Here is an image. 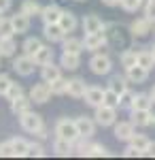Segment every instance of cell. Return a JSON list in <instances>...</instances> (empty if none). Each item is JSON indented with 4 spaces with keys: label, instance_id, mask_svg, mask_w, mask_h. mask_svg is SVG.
<instances>
[{
    "label": "cell",
    "instance_id": "obj_19",
    "mask_svg": "<svg viewBox=\"0 0 155 160\" xmlns=\"http://www.w3.org/2000/svg\"><path fill=\"white\" fill-rule=\"evenodd\" d=\"M11 22H13V28H15V34H26L30 30V17L24 11L11 15Z\"/></svg>",
    "mask_w": 155,
    "mask_h": 160
},
{
    "label": "cell",
    "instance_id": "obj_33",
    "mask_svg": "<svg viewBox=\"0 0 155 160\" xmlns=\"http://www.w3.org/2000/svg\"><path fill=\"white\" fill-rule=\"evenodd\" d=\"M11 143H13V148H15L17 158H24V156H28V148H30V143H28L26 139H21V137H13Z\"/></svg>",
    "mask_w": 155,
    "mask_h": 160
},
{
    "label": "cell",
    "instance_id": "obj_9",
    "mask_svg": "<svg viewBox=\"0 0 155 160\" xmlns=\"http://www.w3.org/2000/svg\"><path fill=\"white\" fill-rule=\"evenodd\" d=\"M81 28H83L85 34H94V32H106V24L98 17V15H85L83 22H81Z\"/></svg>",
    "mask_w": 155,
    "mask_h": 160
},
{
    "label": "cell",
    "instance_id": "obj_55",
    "mask_svg": "<svg viewBox=\"0 0 155 160\" xmlns=\"http://www.w3.org/2000/svg\"><path fill=\"white\" fill-rule=\"evenodd\" d=\"M143 2H149V0H143Z\"/></svg>",
    "mask_w": 155,
    "mask_h": 160
},
{
    "label": "cell",
    "instance_id": "obj_36",
    "mask_svg": "<svg viewBox=\"0 0 155 160\" xmlns=\"http://www.w3.org/2000/svg\"><path fill=\"white\" fill-rule=\"evenodd\" d=\"M119 7L123 9V11H128V13H136V11H140V9L144 7V2L143 0H121Z\"/></svg>",
    "mask_w": 155,
    "mask_h": 160
},
{
    "label": "cell",
    "instance_id": "obj_12",
    "mask_svg": "<svg viewBox=\"0 0 155 160\" xmlns=\"http://www.w3.org/2000/svg\"><path fill=\"white\" fill-rule=\"evenodd\" d=\"M134 132H136V126H134L132 120L115 124V139H117V141H125V143H128L132 137H134Z\"/></svg>",
    "mask_w": 155,
    "mask_h": 160
},
{
    "label": "cell",
    "instance_id": "obj_39",
    "mask_svg": "<svg viewBox=\"0 0 155 160\" xmlns=\"http://www.w3.org/2000/svg\"><path fill=\"white\" fill-rule=\"evenodd\" d=\"M104 105H113V107L119 109V92L106 88V90H104Z\"/></svg>",
    "mask_w": 155,
    "mask_h": 160
},
{
    "label": "cell",
    "instance_id": "obj_29",
    "mask_svg": "<svg viewBox=\"0 0 155 160\" xmlns=\"http://www.w3.org/2000/svg\"><path fill=\"white\" fill-rule=\"evenodd\" d=\"M136 60H138V51H136V49H123L119 53V62H121V66H123V68L134 66Z\"/></svg>",
    "mask_w": 155,
    "mask_h": 160
},
{
    "label": "cell",
    "instance_id": "obj_7",
    "mask_svg": "<svg viewBox=\"0 0 155 160\" xmlns=\"http://www.w3.org/2000/svg\"><path fill=\"white\" fill-rule=\"evenodd\" d=\"M51 96H53V94H51V86H49L47 81L34 83L32 90H30V98H32V102H36V105H45Z\"/></svg>",
    "mask_w": 155,
    "mask_h": 160
},
{
    "label": "cell",
    "instance_id": "obj_18",
    "mask_svg": "<svg viewBox=\"0 0 155 160\" xmlns=\"http://www.w3.org/2000/svg\"><path fill=\"white\" fill-rule=\"evenodd\" d=\"M130 120L134 122V126H138V128L151 126V109H132Z\"/></svg>",
    "mask_w": 155,
    "mask_h": 160
},
{
    "label": "cell",
    "instance_id": "obj_17",
    "mask_svg": "<svg viewBox=\"0 0 155 160\" xmlns=\"http://www.w3.org/2000/svg\"><path fill=\"white\" fill-rule=\"evenodd\" d=\"M60 66L64 71H77L81 66V53H70V51H62L60 56Z\"/></svg>",
    "mask_w": 155,
    "mask_h": 160
},
{
    "label": "cell",
    "instance_id": "obj_1",
    "mask_svg": "<svg viewBox=\"0 0 155 160\" xmlns=\"http://www.w3.org/2000/svg\"><path fill=\"white\" fill-rule=\"evenodd\" d=\"M55 137L60 139H66V141H77L79 139V128H77V122L70 120V118H60L55 122Z\"/></svg>",
    "mask_w": 155,
    "mask_h": 160
},
{
    "label": "cell",
    "instance_id": "obj_5",
    "mask_svg": "<svg viewBox=\"0 0 155 160\" xmlns=\"http://www.w3.org/2000/svg\"><path fill=\"white\" fill-rule=\"evenodd\" d=\"M13 71L19 75V77H30V75L34 73L36 68V62L32 56H28V53H21V56H17L15 60H13Z\"/></svg>",
    "mask_w": 155,
    "mask_h": 160
},
{
    "label": "cell",
    "instance_id": "obj_8",
    "mask_svg": "<svg viewBox=\"0 0 155 160\" xmlns=\"http://www.w3.org/2000/svg\"><path fill=\"white\" fill-rule=\"evenodd\" d=\"M151 28H153V22L143 15V17H136V19L130 24V32H132L134 38H143V37H147V34L151 32Z\"/></svg>",
    "mask_w": 155,
    "mask_h": 160
},
{
    "label": "cell",
    "instance_id": "obj_51",
    "mask_svg": "<svg viewBox=\"0 0 155 160\" xmlns=\"http://www.w3.org/2000/svg\"><path fill=\"white\" fill-rule=\"evenodd\" d=\"M149 96H151V98H153V102H155V86L151 88V92H149Z\"/></svg>",
    "mask_w": 155,
    "mask_h": 160
},
{
    "label": "cell",
    "instance_id": "obj_38",
    "mask_svg": "<svg viewBox=\"0 0 155 160\" xmlns=\"http://www.w3.org/2000/svg\"><path fill=\"white\" fill-rule=\"evenodd\" d=\"M11 34H15V28H13V22L11 17H0V37H11Z\"/></svg>",
    "mask_w": 155,
    "mask_h": 160
},
{
    "label": "cell",
    "instance_id": "obj_54",
    "mask_svg": "<svg viewBox=\"0 0 155 160\" xmlns=\"http://www.w3.org/2000/svg\"><path fill=\"white\" fill-rule=\"evenodd\" d=\"M77 2H85V0H77Z\"/></svg>",
    "mask_w": 155,
    "mask_h": 160
},
{
    "label": "cell",
    "instance_id": "obj_21",
    "mask_svg": "<svg viewBox=\"0 0 155 160\" xmlns=\"http://www.w3.org/2000/svg\"><path fill=\"white\" fill-rule=\"evenodd\" d=\"M60 77H62V66H55L53 62L40 66V79H43V81L51 83V81H55V79H60Z\"/></svg>",
    "mask_w": 155,
    "mask_h": 160
},
{
    "label": "cell",
    "instance_id": "obj_37",
    "mask_svg": "<svg viewBox=\"0 0 155 160\" xmlns=\"http://www.w3.org/2000/svg\"><path fill=\"white\" fill-rule=\"evenodd\" d=\"M134 92H132L130 88L125 90V92H121L119 94V109H132V102H134Z\"/></svg>",
    "mask_w": 155,
    "mask_h": 160
},
{
    "label": "cell",
    "instance_id": "obj_20",
    "mask_svg": "<svg viewBox=\"0 0 155 160\" xmlns=\"http://www.w3.org/2000/svg\"><path fill=\"white\" fill-rule=\"evenodd\" d=\"M15 51H17L15 34H11V37H0V56L2 58H13Z\"/></svg>",
    "mask_w": 155,
    "mask_h": 160
},
{
    "label": "cell",
    "instance_id": "obj_22",
    "mask_svg": "<svg viewBox=\"0 0 155 160\" xmlns=\"http://www.w3.org/2000/svg\"><path fill=\"white\" fill-rule=\"evenodd\" d=\"M32 109V98L30 96H26V94H21L19 98H15V100H11V111L19 118L21 113H26V111H30Z\"/></svg>",
    "mask_w": 155,
    "mask_h": 160
},
{
    "label": "cell",
    "instance_id": "obj_24",
    "mask_svg": "<svg viewBox=\"0 0 155 160\" xmlns=\"http://www.w3.org/2000/svg\"><path fill=\"white\" fill-rule=\"evenodd\" d=\"M60 26L64 28V32L66 34H70V32H74L77 30V26H79V19H77V15L72 11H64L60 17Z\"/></svg>",
    "mask_w": 155,
    "mask_h": 160
},
{
    "label": "cell",
    "instance_id": "obj_3",
    "mask_svg": "<svg viewBox=\"0 0 155 160\" xmlns=\"http://www.w3.org/2000/svg\"><path fill=\"white\" fill-rule=\"evenodd\" d=\"M19 126L24 128L26 132H30V135H36L43 126H45V122H43V115L40 113H36V111H26V113H21L19 115Z\"/></svg>",
    "mask_w": 155,
    "mask_h": 160
},
{
    "label": "cell",
    "instance_id": "obj_23",
    "mask_svg": "<svg viewBox=\"0 0 155 160\" xmlns=\"http://www.w3.org/2000/svg\"><path fill=\"white\" fill-rule=\"evenodd\" d=\"M62 49H64V51H70V53H81V51L85 49L83 38H77V37L66 34V38L62 41Z\"/></svg>",
    "mask_w": 155,
    "mask_h": 160
},
{
    "label": "cell",
    "instance_id": "obj_10",
    "mask_svg": "<svg viewBox=\"0 0 155 160\" xmlns=\"http://www.w3.org/2000/svg\"><path fill=\"white\" fill-rule=\"evenodd\" d=\"M74 122H77V128H79V135H81V137H87V139H92V137L96 135V126H98V122H96L94 118L79 115Z\"/></svg>",
    "mask_w": 155,
    "mask_h": 160
},
{
    "label": "cell",
    "instance_id": "obj_52",
    "mask_svg": "<svg viewBox=\"0 0 155 160\" xmlns=\"http://www.w3.org/2000/svg\"><path fill=\"white\" fill-rule=\"evenodd\" d=\"M151 126H155V113H151Z\"/></svg>",
    "mask_w": 155,
    "mask_h": 160
},
{
    "label": "cell",
    "instance_id": "obj_48",
    "mask_svg": "<svg viewBox=\"0 0 155 160\" xmlns=\"http://www.w3.org/2000/svg\"><path fill=\"white\" fill-rule=\"evenodd\" d=\"M36 139H40V141H45V139H47L49 137V132H47V128H45V126H43V128H40V130H38V132H36Z\"/></svg>",
    "mask_w": 155,
    "mask_h": 160
},
{
    "label": "cell",
    "instance_id": "obj_40",
    "mask_svg": "<svg viewBox=\"0 0 155 160\" xmlns=\"http://www.w3.org/2000/svg\"><path fill=\"white\" fill-rule=\"evenodd\" d=\"M0 158H17V154H15V148H13L11 141H4V143H0Z\"/></svg>",
    "mask_w": 155,
    "mask_h": 160
},
{
    "label": "cell",
    "instance_id": "obj_28",
    "mask_svg": "<svg viewBox=\"0 0 155 160\" xmlns=\"http://www.w3.org/2000/svg\"><path fill=\"white\" fill-rule=\"evenodd\" d=\"M128 77H123V75H110V81H108V88L110 90H115V92H125L128 90Z\"/></svg>",
    "mask_w": 155,
    "mask_h": 160
},
{
    "label": "cell",
    "instance_id": "obj_11",
    "mask_svg": "<svg viewBox=\"0 0 155 160\" xmlns=\"http://www.w3.org/2000/svg\"><path fill=\"white\" fill-rule=\"evenodd\" d=\"M85 105L87 107H100V105H104V90L98 86H87V92H85Z\"/></svg>",
    "mask_w": 155,
    "mask_h": 160
},
{
    "label": "cell",
    "instance_id": "obj_50",
    "mask_svg": "<svg viewBox=\"0 0 155 160\" xmlns=\"http://www.w3.org/2000/svg\"><path fill=\"white\" fill-rule=\"evenodd\" d=\"M121 0H102V4H106V7H119Z\"/></svg>",
    "mask_w": 155,
    "mask_h": 160
},
{
    "label": "cell",
    "instance_id": "obj_26",
    "mask_svg": "<svg viewBox=\"0 0 155 160\" xmlns=\"http://www.w3.org/2000/svg\"><path fill=\"white\" fill-rule=\"evenodd\" d=\"M53 152H55V156H70L72 152H74L72 141H66V139L55 137V141H53Z\"/></svg>",
    "mask_w": 155,
    "mask_h": 160
},
{
    "label": "cell",
    "instance_id": "obj_13",
    "mask_svg": "<svg viewBox=\"0 0 155 160\" xmlns=\"http://www.w3.org/2000/svg\"><path fill=\"white\" fill-rule=\"evenodd\" d=\"M62 13H64L62 7H58V4H47V7H43L40 19H43V24H60Z\"/></svg>",
    "mask_w": 155,
    "mask_h": 160
},
{
    "label": "cell",
    "instance_id": "obj_53",
    "mask_svg": "<svg viewBox=\"0 0 155 160\" xmlns=\"http://www.w3.org/2000/svg\"><path fill=\"white\" fill-rule=\"evenodd\" d=\"M151 53H153V58H155V43L151 45Z\"/></svg>",
    "mask_w": 155,
    "mask_h": 160
},
{
    "label": "cell",
    "instance_id": "obj_56",
    "mask_svg": "<svg viewBox=\"0 0 155 160\" xmlns=\"http://www.w3.org/2000/svg\"><path fill=\"white\" fill-rule=\"evenodd\" d=\"M0 17H2V11H0Z\"/></svg>",
    "mask_w": 155,
    "mask_h": 160
},
{
    "label": "cell",
    "instance_id": "obj_45",
    "mask_svg": "<svg viewBox=\"0 0 155 160\" xmlns=\"http://www.w3.org/2000/svg\"><path fill=\"white\" fill-rule=\"evenodd\" d=\"M144 17H149L151 22L155 24V0H149V2H144Z\"/></svg>",
    "mask_w": 155,
    "mask_h": 160
},
{
    "label": "cell",
    "instance_id": "obj_49",
    "mask_svg": "<svg viewBox=\"0 0 155 160\" xmlns=\"http://www.w3.org/2000/svg\"><path fill=\"white\" fill-rule=\"evenodd\" d=\"M144 156L155 158V141H151V143H149V148H147V152H144Z\"/></svg>",
    "mask_w": 155,
    "mask_h": 160
},
{
    "label": "cell",
    "instance_id": "obj_34",
    "mask_svg": "<svg viewBox=\"0 0 155 160\" xmlns=\"http://www.w3.org/2000/svg\"><path fill=\"white\" fill-rule=\"evenodd\" d=\"M128 143H130L132 148H136V149H140V152H147V148H149V143H151V141H149V137L147 135H136V132H134V137H132L130 141H128Z\"/></svg>",
    "mask_w": 155,
    "mask_h": 160
},
{
    "label": "cell",
    "instance_id": "obj_25",
    "mask_svg": "<svg viewBox=\"0 0 155 160\" xmlns=\"http://www.w3.org/2000/svg\"><path fill=\"white\" fill-rule=\"evenodd\" d=\"M32 58H34L36 66H45V64H49V62H53V49H51L49 45H43Z\"/></svg>",
    "mask_w": 155,
    "mask_h": 160
},
{
    "label": "cell",
    "instance_id": "obj_44",
    "mask_svg": "<svg viewBox=\"0 0 155 160\" xmlns=\"http://www.w3.org/2000/svg\"><path fill=\"white\" fill-rule=\"evenodd\" d=\"M11 83H13V79L9 77V75L0 73V96H7V92H9Z\"/></svg>",
    "mask_w": 155,
    "mask_h": 160
},
{
    "label": "cell",
    "instance_id": "obj_27",
    "mask_svg": "<svg viewBox=\"0 0 155 160\" xmlns=\"http://www.w3.org/2000/svg\"><path fill=\"white\" fill-rule=\"evenodd\" d=\"M155 102L153 98L149 96V94H144V92H140V94H136L134 96V102H132V109H151ZM130 109V111H132Z\"/></svg>",
    "mask_w": 155,
    "mask_h": 160
},
{
    "label": "cell",
    "instance_id": "obj_15",
    "mask_svg": "<svg viewBox=\"0 0 155 160\" xmlns=\"http://www.w3.org/2000/svg\"><path fill=\"white\" fill-rule=\"evenodd\" d=\"M43 34H45V38L49 43H62L66 38V32H64V28L60 24H45Z\"/></svg>",
    "mask_w": 155,
    "mask_h": 160
},
{
    "label": "cell",
    "instance_id": "obj_2",
    "mask_svg": "<svg viewBox=\"0 0 155 160\" xmlns=\"http://www.w3.org/2000/svg\"><path fill=\"white\" fill-rule=\"evenodd\" d=\"M89 71H92L94 75H100V77L110 75V71H113V60L108 58L106 53L96 51L94 56L89 58Z\"/></svg>",
    "mask_w": 155,
    "mask_h": 160
},
{
    "label": "cell",
    "instance_id": "obj_14",
    "mask_svg": "<svg viewBox=\"0 0 155 160\" xmlns=\"http://www.w3.org/2000/svg\"><path fill=\"white\" fill-rule=\"evenodd\" d=\"M85 92H87L85 79H81V77H72V79H68V90H66L68 96H72V98H83Z\"/></svg>",
    "mask_w": 155,
    "mask_h": 160
},
{
    "label": "cell",
    "instance_id": "obj_16",
    "mask_svg": "<svg viewBox=\"0 0 155 160\" xmlns=\"http://www.w3.org/2000/svg\"><path fill=\"white\" fill-rule=\"evenodd\" d=\"M125 77L130 79L132 83H144L149 79V68H144L140 64H134L130 68H125Z\"/></svg>",
    "mask_w": 155,
    "mask_h": 160
},
{
    "label": "cell",
    "instance_id": "obj_31",
    "mask_svg": "<svg viewBox=\"0 0 155 160\" xmlns=\"http://www.w3.org/2000/svg\"><path fill=\"white\" fill-rule=\"evenodd\" d=\"M136 64H140V66H144V68H153L155 66V58L153 53H151V49H140L138 51V60H136Z\"/></svg>",
    "mask_w": 155,
    "mask_h": 160
},
{
    "label": "cell",
    "instance_id": "obj_42",
    "mask_svg": "<svg viewBox=\"0 0 155 160\" xmlns=\"http://www.w3.org/2000/svg\"><path fill=\"white\" fill-rule=\"evenodd\" d=\"M21 94H24V88L19 86V83H11V88H9V92H7V96H4V98H7L9 102H11V100L19 98Z\"/></svg>",
    "mask_w": 155,
    "mask_h": 160
},
{
    "label": "cell",
    "instance_id": "obj_30",
    "mask_svg": "<svg viewBox=\"0 0 155 160\" xmlns=\"http://www.w3.org/2000/svg\"><path fill=\"white\" fill-rule=\"evenodd\" d=\"M40 47H43V43H40V38H36V37H28L24 43H21V49H24V53H28V56H34Z\"/></svg>",
    "mask_w": 155,
    "mask_h": 160
},
{
    "label": "cell",
    "instance_id": "obj_35",
    "mask_svg": "<svg viewBox=\"0 0 155 160\" xmlns=\"http://www.w3.org/2000/svg\"><path fill=\"white\" fill-rule=\"evenodd\" d=\"M49 86H51V94H53V96H62V94H66V90H68V79L60 77V79L51 81Z\"/></svg>",
    "mask_w": 155,
    "mask_h": 160
},
{
    "label": "cell",
    "instance_id": "obj_6",
    "mask_svg": "<svg viewBox=\"0 0 155 160\" xmlns=\"http://www.w3.org/2000/svg\"><path fill=\"white\" fill-rule=\"evenodd\" d=\"M83 45L85 51H100V49H106L108 47V38L106 32H94V34H85L83 37Z\"/></svg>",
    "mask_w": 155,
    "mask_h": 160
},
{
    "label": "cell",
    "instance_id": "obj_46",
    "mask_svg": "<svg viewBox=\"0 0 155 160\" xmlns=\"http://www.w3.org/2000/svg\"><path fill=\"white\" fill-rule=\"evenodd\" d=\"M123 156H125V158H134V156H144V154H143V152H140V149L132 148L130 143H128V148L123 149Z\"/></svg>",
    "mask_w": 155,
    "mask_h": 160
},
{
    "label": "cell",
    "instance_id": "obj_4",
    "mask_svg": "<svg viewBox=\"0 0 155 160\" xmlns=\"http://www.w3.org/2000/svg\"><path fill=\"white\" fill-rule=\"evenodd\" d=\"M94 120L98 122V126H102V128L115 126V124H117V107H113V105H100V107H96Z\"/></svg>",
    "mask_w": 155,
    "mask_h": 160
},
{
    "label": "cell",
    "instance_id": "obj_32",
    "mask_svg": "<svg viewBox=\"0 0 155 160\" xmlns=\"http://www.w3.org/2000/svg\"><path fill=\"white\" fill-rule=\"evenodd\" d=\"M19 11H24L28 17H32V15H40V13H43V7H40L36 0H24Z\"/></svg>",
    "mask_w": 155,
    "mask_h": 160
},
{
    "label": "cell",
    "instance_id": "obj_47",
    "mask_svg": "<svg viewBox=\"0 0 155 160\" xmlns=\"http://www.w3.org/2000/svg\"><path fill=\"white\" fill-rule=\"evenodd\" d=\"M11 4H13V0H0V11L7 13L9 9H11Z\"/></svg>",
    "mask_w": 155,
    "mask_h": 160
},
{
    "label": "cell",
    "instance_id": "obj_43",
    "mask_svg": "<svg viewBox=\"0 0 155 160\" xmlns=\"http://www.w3.org/2000/svg\"><path fill=\"white\" fill-rule=\"evenodd\" d=\"M28 156H34V158H43L45 156V148L38 143V141H34V143H30V148H28Z\"/></svg>",
    "mask_w": 155,
    "mask_h": 160
},
{
    "label": "cell",
    "instance_id": "obj_57",
    "mask_svg": "<svg viewBox=\"0 0 155 160\" xmlns=\"http://www.w3.org/2000/svg\"><path fill=\"white\" fill-rule=\"evenodd\" d=\"M0 58H2V56H0Z\"/></svg>",
    "mask_w": 155,
    "mask_h": 160
},
{
    "label": "cell",
    "instance_id": "obj_41",
    "mask_svg": "<svg viewBox=\"0 0 155 160\" xmlns=\"http://www.w3.org/2000/svg\"><path fill=\"white\" fill-rule=\"evenodd\" d=\"M87 156H96V158H100V156H108V149L102 145V143H92L89 149H87Z\"/></svg>",
    "mask_w": 155,
    "mask_h": 160
}]
</instances>
